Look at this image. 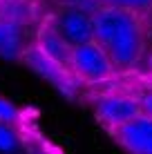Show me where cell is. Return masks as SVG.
Returning a JSON list of instances; mask_svg holds the SVG:
<instances>
[{
    "instance_id": "6da1fadb",
    "label": "cell",
    "mask_w": 152,
    "mask_h": 154,
    "mask_svg": "<svg viewBox=\"0 0 152 154\" xmlns=\"http://www.w3.org/2000/svg\"><path fill=\"white\" fill-rule=\"evenodd\" d=\"M94 40L116 72H132L145 51V27L141 16L116 7H101L92 14Z\"/></svg>"
},
{
    "instance_id": "7a4b0ae2",
    "label": "cell",
    "mask_w": 152,
    "mask_h": 154,
    "mask_svg": "<svg viewBox=\"0 0 152 154\" xmlns=\"http://www.w3.org/2000/svg\"><path fill=\"white\" fill-rule=\"evenodd\" d=\"M70 72L74 74L81 83H90V85H98V83H107L114 78V69L112 60L107 58V54L98 47L96 40H90L85 45H78L72 49V58H70Z\"/></svg>"
},
{
    "instance_id": "3957f363",
    "label": "cell",
    "mask_w": 152,
    "mask_h": 154,
    "mask_svg": "<svg viewBox=\"0 0 152 154\" xmlns=\"http://www.w3.org/2000/svg\"><path fill=\"white\" fill-rule=\"evenodd\" d=\"M92 107L96 119L107 127L110 132H114L123 123L132 121L134 116L143 114L139 96H130V94H119V92H107L101 96L92 98Z\"/></svg>"
},
{
    "instance_id": "277c9868",
    "label": "cell",
    "mask_w": 152,
    "mask_h": 154,
    "mask_svg": "<svg viewBox=\"0 0 152 154\" xmlns=\"http://www.w3.org/2000/svg\"><path fill=\"white\" fill-rule=\"evenodd\" d=\"M47 23L51 25V29H54L72 49L78 47V45H85V42L94 40L92 14L85 11V9H81V7L67 5L63 11H56L54 16H49Z\"/></svg>"
},
{
    "instance_id": "5b68a950",
    "label": "cell",
    "mask_w": 152,
    "mask_h": 154,
    "mask_svg": "<svg viewBox=\"0 0 152 154\" xmlns=\"http://www.w3.org/2000/svg\"><path fill=\"white\" fill-rule=\"evenodd\" d=\"M20 58H23L25 65H29L38 76H43L47 83H51L58 92L65 94V96L72 98L78 92V87H81V81H78L65 65H60V63L51 60L49 56H45L36 45L34 47H25Z\"/></svg>"
},
{
    "instance_id": "8992f818",
    "label": "cell",
    "mask_w": 152,
    "mask_h": 154,
    "mask_svg": "<svg viewBox=\"0 0 152 154\" xmlns=\"http://www.w3.org/2000/svg\"><path fill=\"white\" fill-rule=\"evenodd\" d=\"M130 154H152V116L139 114L112 132Z\"/></svg>"
},
{
    "instance_id": "52a82bcc",
    "label": "cell",
    "mask_w": 152,
    "mask_h": 154,
    "mask_svg": "<svg viewBox=\"0 0 152 154\" xmlns=\"http://www.w3.org/2000/svg\"><path fill=\"white\" fill-rule=\"evenodd\" d=\"M0 20L25 29L40 20L38 2L36 0H0Z\"/></svg>"
},
{
    "instance_id": "ba28073f",
    "label": "cell",
    "mask_w": 152,
    "mask_h": 154,
    "mask_svg": "<svg viewBox=\"0 0 152 154\" xmlns=\"http://www.w3.org/2000/svg\"><path fill=\"white\" fill-rule=\"evenodd\" d=\"M36 47H38L45 56H49L51 60L60 63V65H65L67 69H70L72 47L67 45V42L63 40L54 29H51V25L47 23V20L40 25V29H38V36H36Z\"/></svg>"
},
{
    "instance_id": "9c48e42d",
    "label": "cell",
    "mask_w": 152,
    "mask_h": 154,
    "mask_svg": "<svg viewBox=\"0 0 152 154\" xmlns=\"http://www.w3.org/2000/svg\"><path fill=\"white\" fill-rule=\"evenodd\" d=\"M23 27H16L11 23H5L0 20V56L7 58V60H14V58H20L25 49V34Z\"/></svg>"
},
{
    "instance_id": "30bf717a",
    "label": "cell",
    "mask_w": 152,
    "mask_h": 154,
    "mask_svg": "<svg viewBox=\"0 0 152 154\" xmlns=\"http://www.w3.org/2000/svg\"><path fill=\"white\" fill-rule=\"evenodd\" d=\"M101 5L125 9V11H132L137 16H145L152 11V0H101Z\"/></svg>"
},
{
    "instance_id": "8fae6325",
    "label": "cell",
    "mask_w": 152,
    "mask_h": 154,
    "mask_svg": "<svg viewBox=\"0 0 152 154\" xmlns=\"http://www.w3.org/2000/svg\"><path fill=\"white\" fill-rule=\"evenodd\" d=\"M18 147V136L9 125L0 123V152H14Z\"/></svg>"
},
{
    "instance_id": "7c38bea8",
    "label": "cell",
    "mask_w": 152,
    "mask_h": 154,
    "mask_svg": "<svg viewBox=\"0 0 152 154\" xmlns=\"http://www.w3.org/2000/svg\"><path fill=\"white\" fill-rule=\"evenodd\" d=\"M18 109H16V105H11L9 100L0 98V123L2 125H9L14 123V121H18Z\"/></svg>"
},
{
    "instance_id": "4fadbf2b",
    "label": "cell",
    "mask_w": 152,
    "mask_h": 154,
    "mask_svg": "<svg viewBox=\"0 0 152 154\" xmlns=\"http://www.w3.org/2000/svg\"><path fill=\"white\" fill-rule=\"evenodd\" d=\"M139 100H141V107H143V114L152 116V85H145L143 89L137 94Z\"/></svg>"
},
{
    "instance_id": "5bb4252c",
    "label": "cell",
    "mask_w": 152,
    "mask_h": 154,
    "mask_svg": "<svg viewBox=\"0 0 152 154\" xmlns=\"http://www.w3.org/2000/svg\"><path fill=\"white\" fill-rule=\"evenodd\" d=\"M70 5H74V7H81V9H85V11L94 14L98 7H101V0H72Z\"/></svg>"
},
{
    "instance_id": "9a60e30c",
    "label": "cell",
    "mask_w": 152,
    "mask_h": 154,
    "mask_svg": "<svg viewBox=\"0 0 152 154\" xmlns=\"http://www.w3.org/2000/svg\"><path fill=\"white\" fill-rule=\"evenodd\" d=\"M148 74L152 76V51H150V56H148Z\"/></svg>"
}]
</instances>
